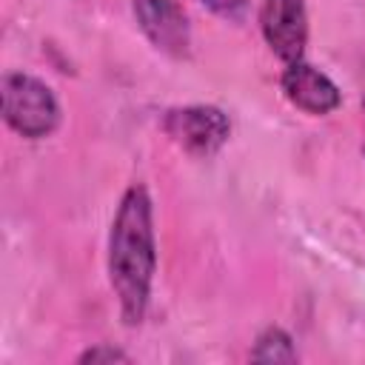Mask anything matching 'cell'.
Returning a JSON list of instances; mask_svg holds the SVG:
<instances>
[{
	"mask_svg": "<svg viewBox=\"0 0 365 365\" xmlns=\"http://www.w3.org/2000/svg\"><path fill=\"white\" fill-rule=\"evenodd\" d=\"M3 120L26 140H43L60 125V103L48 83L26 71H9L3 77Z\"/></svg>",
	"mask_w": 365,
	"mask_h": 365,
	"instance_id": "cell-2",
	"label": "cell"
},
{
	"mask_svg": "<svg viewBox=\"0 0 365 365\" xmlns=\"http://www.w3.org/2000/svg\"><path fill=\"white\" fill-rule=\"evenodd\" d=\"M77 362H83V365H100V362H131V356L125 354V351H120V348H114V345H106V342H97V345H91V348H86L80 356H77Z\"/></svg>",
	"mask_w": 365,
	"mask_h": 365,
	"instance_id": "cell-8",
	"label": "cell"
},
{
	"mask_svg": "<svg viewBox=\"0 0 365 365\" xmlns=\"http://www.w3.org/2000/svg\"><path fill=\"white\" fill-rule=\"evenodd\" d=\"M157 274L154 208L148 188L134 182L123 191L108 231V282L128 328L145 319Z\"/></svg>",
	"mask_w": 365,
	"mask_h": 365,
	"instance_id": "cell-1",
	"label": "cell"
},
{
	"mask_svg": "<svg viewBox=\"0 0 365 365\" xmlns=\"http://www.w3.org/2000/svg\"><path fill=\"white\" fill-rule=\"evenodd\" d=\"M200 3L225 20H240L248 9V0H200Z\"/></svg>",
	"mask_w": 365,
	"mask_h": 365,
	"instance_id": "cell-9",
	"label": "cell"
},
{
	"mask_svg": "<svg viewBox=\"0 0 365 365\" xmlns=\"http://www.w3.org/2000/svg\"><path fill=\"white\" fill-rule=\"evenodd\" d=\"M163 131L185 154H191L197 160H208L228 143L231 123L222 108L197 103V106L168 108L163 114Z\"/></svg>",
	"mask_w": 365,
	"mask_h": 365,
	"instance_id": "cell-3",
	"label": "cell"
},
{
	"mask_svg": "<svg viewBox=\"0 0 365 365\" xmlns=\"http://www.w3.org/2000/svg\"><path fill=\"white\" fill-rule=\"evenodd\" d=\"M259 31L268 48L288 66L302 60L308 46V6L305 0H262Z\"/></svg>",
	"mask_w": 365,
	"mask_h": 365,
	"instance_id": "cell-4",
	"label": "cell"
},
{
	"mask_svg": "<svg viewBox=\"0 0 365 365\" xmlns=\"http://www.w3.org/2000/svg\"><path fill=\"white\" fill-rule=\"evenodd\" d=\"M131 11L137 17V26L143 29V34L157 51L174 60H182L191 54L188 14L177 0H134Z\"/></svg>",
	"mask_w": 365,
	"mask_h": 365,
	"instance_id": "cell-5",
	"label": "cell"
},
{
	"mask_svg": "<svg viewBox=\"0 0 365 365\" xmlns=\"http://www.w3.org/2000/svg\"><path fill=\"white\" fill-rule=\"evenodd\" d=\"M279 86H282L285 100L311 117H325L342 106V94L336 83L305 60L288 63L279 77Z\"/></svg>",
	"mask_w": 365,
	"mask_h": 365,
	"instance_id": "cell-6",
	"label": "cell"
},
{
	"mask_svg": "<svg viewBox=\"0 0 365 365\" xmlns=\"http://www.w3.org/2000/svg\"><path fill=\"white\" fill-rule=\"evenodd\" d=\"M254 362H297V348L288 331H282L279 325H268L265 331H259L254 351H251Z\"/></svg>",
	"mask_w": 365,
	"mask_h": 365,
	"instance_id": "cell-7",
	"label": "cell"
}]
</instances>
